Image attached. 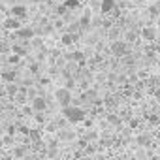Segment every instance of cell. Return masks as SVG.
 I'll return each mask as SVG.
<instances>
[{
    "instance_id": "24",
    "label": "cell",
    "mask_w": 160,
    "mask_h": 160,
    "mask_svg": "<svg viewBox=\"0 0 160 160\" xmlns=\"http://www.w3.org/2000/svg\"><path fill=\"white\" fill-rule=\"evenodd\" d=\"M57 126H58L57 122H51V124H47V130H49V132H55V130H57Z\"/></svg>"
},
{
    "instance_id": "6",
    "label": "cell",
    "mask_w": 160,
    "mask_h": 160,
    "mask_svg": "<svg viewBox=\"0 0 160 160\" xmlns=\"http://www.w3.org/2000/svg\"><path fill=\"white\" fill-rule=\"evenodd\" d=\"M19 27H21L19 17H10V19L4 21V28H8V30H17Z\"/></svg>"
},
{
    "instance_id": "30",
    "label": "cell",
    "mask_w": 160,
    "mask_h": 160,
    "mask_svg": "<svg viewBox=\"0 0 160 160\" xmlns=\"http://www.w3.org/2000/svg\"><path fill=\"white\" fill-rule=\"evenodd\" d=\"M47 154H49V156H55V154H57V151H55V149H49V151H47Z\"/></svg>"
},
{
    "instance_id": "2",
    "label": "cell",
    "mask_w": 160,
    "mask_h": 160,
    "mask_svg": "<svg viewBox=\"0 0 160 160\" xmlns=\"http://www.w3.org/2000/svg\"><path fill=\"white\" fill-rule=\"evenodd\" d=\"M55 100L64 108V106H68L70 102H72V92H70V89L68 87H60V89H57L55 91Z\"/></svg>"
},
{
    "instance_id": "35",
    "label": "cell",
    "mask_w": 160,
    "mask_h": 160,
    "mask_svg": "<svg viewBox=\"0 0 160 160\" xmlns=\"http://www.w3.org/2000/svg\"><path fill=\"white\" fill-rule=\"evenodd\" d=\"M158 64H160V62H158Z\"/></svg>"
},
{
    "instance_id": "28",
    "label": "cell",
    "mask_w": 160,
    "mask_h": 160,
    "mask_svg": "<svg viewBox=\"0 0 160 160\" xmlns=\"http://www.w3.org/2000/svg\"><path fill=\"white\" fill-rule=\"evenodd\" d=\"M8 134L13 136V134H15V126H8Z\"/></svg>"
},
{
    "instance_id": "8",
    "label": "cell",
    "mask_w": 160,
    "mask_h": 160,
    "mask_svg": "<svg viewBox=\"0 0 160 160\" xmlns=\"http://www.w3.org/2000/svg\"><path fill=\"white\" fill-rule=\"evenodd\" d=\"M141 36H143V40H147V42H156V30L151 28V27L143 28V30H141Z\"/></svg>"
},
{
    "instance_id": "11",
    "label": "cell",
    "mask_w": 160,
    "mask_h": 160,
    "mask_svg": "<svg viewBox=\"0 0 160 160\" xmlns=\"http://www.w3.org/2000/svg\"><path fill=\"white\" fill-rule=\"evenodd\" d=\"M17 91H19V85H15L13 81H8V83H6V92H8L10 96H13Z\"/></svg>"
},
{
    "instance_id": "31",
    "label": "cell",
    "mask_w": 160,
    "mask_h": 160,
    "mask_svg": "<svg viewBox=\"0 0 160 160\" xmlns=\"http://www.w3.org/2000/svg\"><path fill=\"white\" fill-rule=\"evenodd\" d=\"M156 49H158V51H160V40H158V42H156Z\"/></svg>"
},
{
    "instance_id": "12",
    "label": "cell",
    "mask_w": 160,
    "mask_h": 160,
    "mask_svg": "<svg viewBox=\"0 0 160 160\" xmlns=\"http://www.w3.org/2000/svg\"><path fill=\"white\" fill-rule=\"evenodd\" d=\"M34 113V109L30 108V104L27 102V104H23V109H21V115H25V117H30Z\"/></svg>"
},
{
    "instance_id": "4",
    "label": "cell",
    "mask_w": 160,
    "mask_h": 160,
    "mask_svg": "<svg viewBox=\"0 0 160 160\" xmlns=\"http://www.w3.org/2000/svg\"><path fill=\"white\" fill-rule=\"evenodd\" d=\"M15 32L21 40H32L34 38V28H30V27H19Z\"/></svg>"
},
{
    "instance_id": "10",
    "label": "cell",
    "mask_w": 160,
    "mask_h": 160,
    "mask_svg": "<svg viewBox=\"0 0 160 160\" xmlns=\"http://www.w3.org/2000/svg\"><path fill=\"white\" fill-rule=\"evenodd\" d=\"M27 154V147H23V145H13V156L15 158H23Z\"/></svg>"
},
{
    "instance_id": "26",
    "label": "cell",
    "mask_w": 160,
    "mask_h": 160,
    "mask_svg": "<svg viewBox=\"0 0 160 160\" xmlns=\"http://www.w3.org/2000/svg\"><path fill=\"white\" fill-rule=\"evenodd\" d=\"M19 130H21V132H23V134H25V136H28V132H30V128H27V126H21V128H19Z\"/></svg>"
},
{
    "instance_id": "33",
    "label": "cell",
    "mask_w": 160,
    "mask_h": 160,
    "mask_svg": "<svg viewBox=\"0 0 160 160\" xmlns=\"http://www.w3.org/2000/svg\"><path fill=\"white\" fill-rule=\"evenodd\" d=\"M2 136H4V134H2V130H0V138H2Z\"/></svg>"
},
{
    "instance_id": "22",
    "label": "cell",
    "mask_w": 160,
    "mask_h": 160,
    "mask_svg": "<svg viewBox=\"0 0 160 160\" xmlns=\"http://www.w3.org/2000/svg\"><path fill=\"white\" fill-rule=\"evenodd\" d=\"M126 42H128V43H130V42H136V34H134V32H128V34H126Z\"/></svg>"
},
{
    "instance_id": "17",
    "label": "cell",
    "mask_w": 160,
    "mask_h": 160,
    "mask_svg": "<svg viewBox=\"0 0 160 160\" xmlns=\"http://www.w3.org/2000/svg\"><path fill=\"white\" fill-rule=\"evenodd\" d=\"M58 136H60V139H73V138H75L73 132H60Z\"/></svg>"
},
{
    "instance_id": "3",
    "label": "cell",
    "mask_w": 160,
    "mask_h": 160,
    "mask_svg": "<svg viewBox=\"0 0 160 160\" xmlns=\"http://www.w3.org/2000/svg\"><path fill=\"white\" fill-rule=\"evenodd\" d=\"M30 102V108L34 109V111H45V108H47V102H45V98L43 96H34V98H30L28 100Z\"/></svg>"
},
{
    "instance_id": "18",
    "label": "cell",
    "mask_w": 160,
    "mask_h": 160,
    "mask_svg": "<svg viewBox=\"0 0 160 160\" xmlns=\"http://www.w3.org/2000/svg\"><path fill=\"white\" fill-rule=\"evenodd\" d=\"M19 60H21L19 55H10V57H8V62H10V64H17Z\"/></svg>"
},
{
    "instance_id": "1",
    "label": "cell",
    "mask_w": 160,
    "mask_h": 160,
    "mask_svg": "<svg viewBox=\"0 0 160 160\" xmlns=\"http://www.w3.org/2000/svg\"><path fill=\"white\" fill-rule=\"evenodd\" d=\"M62 115L68 122H81L85 119V111L79 108V106H64L62 108Z\"/></svg>"
},
{
    "instance_id": "34",
    "label": "cell",
    "mask_w": 160,
    "mask_h": 160,
    "mask_svg": "<svg viewBox=\"0 0 160 160\" xmlns=\"http://www.w3.org/2000/svg\"><path fill=\"white\" fill-rule=\"evenodd\" d=\"M2 2H4V0H0V4H2Z\"/></svg>"
},
{
    "instance_id": "5",
    "label": "cell",
    "mask_w": 160,
    "mask_h": 160,
    "mask_svg": "<svg viewBox=\"0 0 160 160\" xmlns=\"http://www.w3.org/2000/svg\"><path fill=\"white\" fill-rule=\"evenodd\" d=\"M111 53H113L115 57L126 55V43H124V42H113V43H111Z\"/></svg>"
},
{
    "instance_id": "25",
    "label": "cell",
    "mask_w": 160,
    "mask_h": 160,
    "mask_svg": "<svg viewBox=\"0 0 160 160\" xmlns=\"http://www.w3.org/2000/svg\"><path fill=\"white\" fill-rule=\"evenodd\" d=\"M138 143H139V145H145V143H147V136H139V138H138Z\"/></svg>"
},
{
    "instance_id": "29",
    "label": "cell",
    "mask_w": 160,
    "mask_h": 160,
    "mask_svg": "<svg viewBox=\"0 0 160 160\" xmlns=\"http://www.w3.org/2000/svg\"><path fill=\"white\" fill-rule=\"evenodd\" d=\"M66 87H68V89H72V87H73V79H68V83H66Z\"/></svg>"
},
{
    "instance_id": "16",
    "label": "cell",
    "mask_w": 160,
    "mask_h": 160,
    "mask_svg": "<svg viewBox=\"0 0 160 160\" xmlns=\"http://www.w3.org/2000/svg\"><path fill=\"white\" fill-rule=\"evenodd\" d=\"M0 53H10V45H8V42L2 40V38H0Z\"/></svg>"
},
{
    "instance_id": "23",
    "label": "cell",
    "mask_w": 160,
    "mask_h": 160,
    "mask_svg": "<svg viewBox=\"0 0 160 160\" xmlns=\"http://www.w3.org/2000/svg\"><path fill=\"white\" fill-rule=\"evenodd\" d=\"M77 6V0H66V8H75Z\"/></svg>"
},
{
    "instance_id": "9",
    "label": "cell",
    "mask_w": 160,
    "mask_h": 160,
    "mask_svg": "<svg viewBox=\"0 0 160 160\" xmlns=\"http://www.w3.org/2000/svg\"><path fill=\"white\" fill-rule=\"evenodd\" d=\"M102 12L104 13H111L115 10V0H102Z\"/></svg>"
},
{
    "instance_id": "27",
    "label": "cell",
    "mask_w": 160,
    "mask_h": 160,
    "mask_svg": "<svg viewBox=\"0 0 160 160\" xmlns=\"http://www.w3.org/2000/svg\"><path fill=\"white\" fill-rule=\"evenodd\" d=\"M149 121H151V122H158V117H156V115H149Z\"/></svg>"
},
{
    "instance_id": "15",
    "label": "cell",
    "mask_w": 160,
    "mask_h": 160,
    "mask_svg": "<svg viewBox=\"0 0 160 160\" xmlns=\"http://www.w3.org/2000/svg\"><path fill=\"white\" fill-rule=\"evenodd\" d=\"M2 79H4L6 83H8V81H13V79H15V72H4V73H2Z\"/></svg>"
},
{
    "instance_id": "13",
    "label": "cell",
    "mask_w": 160,
    "mask_h": 160,
    "mask_svg": "<svg viewBox=\"0 0 160 160\" xmlns=\"http://www.w3.org/2000/svg\"><path fill=\"white\" fill-rule=\"evenodd\" d=\"M89 23H91V12H85V15L79 21V27H89Z\"/></svg>"
},
{
    "instance_id": "32",
    "label": "cell",
    "mask_w": 160,
    "mask_h": 160,
    "mask_svg": "<svg viewBox=\"0 0 160 160\" xmlns=\"http://www.w3.org/2000/svg\"><path fill=\"white\" fill-rule=\"evenodd\" d=\"M0 38H2V28H0Z\"/></svg>"
},
{
    "instance_id": "21",
    "label": "cell",
    "mask_w": 160,
    "mask_h": 160,
    "mask_svg": "<svg viewBox=\"0 0 160 160\" xmlns=\"http://www.w3.org/2000/svg\"><path fill=\"white\" fill-rule=\"evenodd\" d=\"M77 30H79V23H73V25L68 28V32H70V34H75Z\"/></svg>"
},
{
    "instance_id": "20",
    "label": "cell",
    "mask_w": 160,
    "mask_h": 160,
    "mask_svg": "<svg viewBox=\"0 0 160 160\" xmlns=\"http://www.w3.org/2000/svg\"><path fill=\"white\" fill-rule=\"evenodd\" d=\"M108 121H109L111 124H117V126L121 124V119H119V117H115V115H109V117H108Z\"/></svg>"
},
{
    "instance_id": "19",
    "label": "cell",
    "mask_w": 160,
    "mask_h": 160,
    "mask_svg": "<svg viewBox=\"0 0 160 160\" xmlns=\"http://www.w3.org/2000/svg\"><path fill=\"white\" fill-rule=\"evenodd\" d=\"M28 87H30V89H28V91H27V98H28V100H30V98H34V96H36V94H38V92H36V89H34V87H32V85H28Z\"/></svg>"
},
{
    "instance_id": "7",
    "label": "cell",
    "mask_w": 160,
    "mask_h": 160,
    "mask_svg": "<svg viewBox=\"0 0 160 160\" xmlns=\"http://www.w3.org/2000/svg\"><path fill=\"white\" fill-rule=\"evenodd\" d=\"M12 15L21 19V17H25V15H27V8H25L23 4H13V6H12Z\"/></svg>"
},
{
    "instance_id": "14",
    "label": "cell",
    "mask_w": 160,
    "mask_h": 160,
    "mask_svg": "<svg viewBox=\"0 0 160 160\" xmlns=\"http://www.w3.org/2000/svg\"><path fill=\"white\" fill-rule=\"evenodd\" d=\"M73 38H75L73 34H70V32H66V34H62V43H64V45H70V43L73 42Z\"/></svg>"
}]
</instances>
